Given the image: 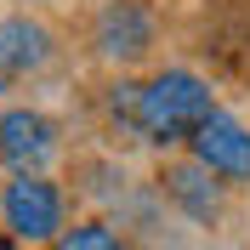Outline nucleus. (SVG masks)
I'll list each match as a JSON object with an SVG mask.
<instances>
[{"label":"nucleus","mask_w":250,"mask_h":250,"mask_svg":"<svg viewBox=\"0 0 250 250\" xmlns=\"http://www.w3.org/2000/svg\"><path fill=\"white\" fill-rule=\"evenodd\" d=\"M216 108V97L193 68H159L148 85H137V137L142 142H188L193 125Z\"/></svg>","instance_id":"1"},{"label":"nucleus","mask_w":250,"mask_h":250,"mask_svg":"<svg viewBox=\"0 0 250 250\" xmlns=\"http://www.w3.org/2000/svg\"><path fill=\"white\" fill-rule=\"evenodd\" d=\"M0 228L17 245H51L62 233V193L46 182V171H12L0 188Z\"/></svg>","instance_id":"2"},{"label":"nucleus","mask_w":250,"mask_h":250,"mask_svg":"<svg viewBox=\"0 0 250 250\" xmlns=\"http://www.w3.org/2000/svg\"><path fill=\"white\" fill-rule=\"evenodd\" d=\"M188 148H193V159H199L210 176H222V182H250V125H239L233 114L210 108L193 125Z\"/></svg>","instance_id":"3"},{"label":"nucleus","mask_w":250,"mask_h":250,"mask_svg":"<svg viewBox=\"0 0 250 250\" xmlns=\"http://www.w3.org/2000/svg\"><path fill=\"white\" fill-rule=\"evenodd\" d=\"M154 34H159V23L148 12V0H108L97 12L91 40H97V51L108 62H142L154 51Z\"/></svg>","instance_id":"4"},{"label":"nucleus","mask_w":250,"mask_h":250,"mask_svg":"<svg viewBox=\"0 0 250 250\" xmlns=\"http://www.w3.org/2000/svg\"><path fill=\"white\" fill-rule=\"evenodd\" d=\"M51 159H57V125L40 108L0 114V165L6 171H46Z\"/></svg>","instance_id":"5"},{"label":"nucleus","mask_w":250,"mask_h":250,"mask_svg":"<svg viewBox=\"0 0 250 250\" xmlns=\"http://www.w3.org/2000/svg\"><path fill=\"white\" fill-rule=\"evenodd\" d=\"M51 62V29L34 17H0V80H29Z\"/></svg>","instance_id":"6"},{"label":"nucleus","mask_w":250,"mask_h":250,"mask_svg":"<svg viewBox=\"0 0 250 250\" xmlns=\"http://www.w3.org/2000/svg\"><path fill=\"white\" fill-rule=\"evenodd\" d=\"M159 182H165V193H171V199L182 205L193 222H210V216L222 210V193H216V182H210V171H205L199 159H182V165H171Z\"/></svg>","instance_id":"7"},{"label":"nucleus","mask_w":250,"mask_h":250,"mask_svg":"<svg viewBox=\"0 0 250 250\" xmlns=\"http://www.w3.org/2000/svg\"><path fill=\"white\" fill-rule=\"evenodd\" d=\"M51 250H125V245L108 222H74V228H62L51 239Z\"/></svg>","instance_id":"8"},{"label":"nucleus","mask_w":250,"mask_h":250,"mask_svg":"<svg viewBox=\"0 0 250 250\" xmlns=\"http://www.w3.org/2000/svg\"><path fill=\"white\" fill-rule=\"evenodd\" d=\"M0 250H17V239H12V233H0Z\"/></svg>","instance_id":"9"}]
</instances>
